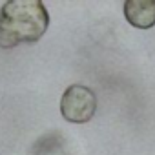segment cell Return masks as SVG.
Masks as SVG:
<instances>
[{
	"label": "cell",
	"instance_id": "1",
	"mask_svg": "<svg viewBox=\"0 0 155 155\" xmlns=\"http://www.w3.org/2000/svg\"><path fill=\"white\" fill-rule=\"evenodd\" d=\"M49 26V15L40 0H9L0 9V48L38 42Z\"/></svg>",
	"mask_w": 155,
	"mask_h": 155
},
{
	"label": "cell",
	"instance_id": "2",
	"mask_svg": "<svg viewBox=\"0 0 155 155\" xmlns=\"http://www.w3.org/2000/svg\"><path fill=\"white\" fill-rule=\"evenodd\" d=\"M97 111V97L91 88L82 84H71L60 99V113L68 122L84 124L93 119Z\"/></svg>",
	"mask_w": 155,
	"mask_h": 155
},
{
	"label": "cell",
	"instance_id": "3",
	"mask_svg": "<svg viewBox=\"0 0 155 155\" xmlns=\"http://www.w3.org/2000/svg\"><path fill=\"white\" fill-rule=\"evenodd\" d=\"M124 17L137 29L155 26V0H128L124 2Z\"/></svg>",
	"mask_w": 155,
	"mask_h": 155
},
{
	"label": "cell",
	"instance_id": "4",
	"mask_svg": "<svg viewBox=\"0 0 155 155\" xmlns=\"http://www.w3.org/2000/svg\"><path fill=\"white\" fill-rule=\"evenodd\" d=\"M33 155H66L62 144L58 142L57 135H48L44 139H40L35 148H33Z\"/></svg>",
	"mask_w": 155,
	"mask_h": 155
}]
</instances>
